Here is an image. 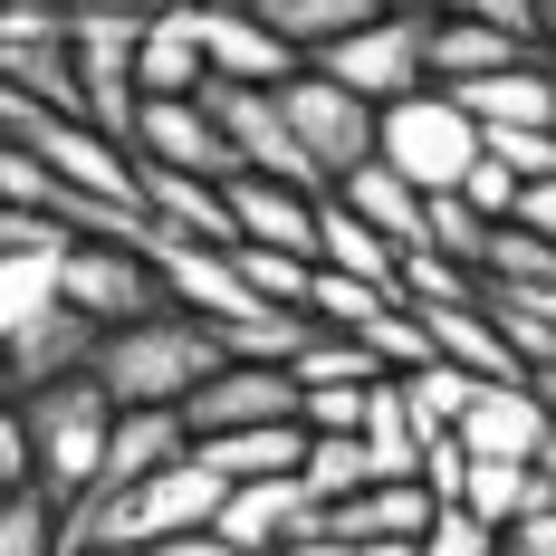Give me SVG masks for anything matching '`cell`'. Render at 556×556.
Listing matches in <instances>:
<instances>
[{
	"mask_svg": "<svg viewBox=\"0 0 556 556\" xmlns=\"http://www.w3.org/2000/svg\"><path fill=\"white\" fill-rule=\"evenodd\" d=\"M222 365V327L212 317H192V307H144V317H115L106 336H97V384L115 393V413L125 403H182V393L202 384Z\"/></svg>",
	"mask_w": 556,
	"mask_h": 556,
	"instance_id": "1",
	"label": "cell"
},
{
	"mask_svg": "<svg viewBox=\"0 0 556 556\" xmlns=\"http://www.w3.org/2000/svg\"><path fill=\"white\" fill-rule=\"evenodd\" d=\"M20 413H29V442H39V490L67 508L87 480H97V460H106L115 393L97 384V375H58V384H29V393H20Z\"/></svg>",
	"mask_w": 556,
	"mask_h": 556,
	"instance_id": "2",
	"label": "cell"
},
{
	"mask_svg": "<svg viewBox=\"0 0 556 556\" xmlns=\"http://www.w3.org/2000/svg\"><path fill=\"white\" fill-rule=\"evenodd\" d=\"M375 154H384L413 192H451L460 173L480 164V125H470V106H460L451 87H413V97L375 106Z\"/></svg>",
	"mask_w": 556,
	"mask_h": 556,
	"instance_id": "3",
	"label": "cell"
},
{
	"mask_svg": "<svg viewBox=\"0 0 556 556\" xmlns=\"http://www.w3.org/2000/svg\"><path fill=\"white\" fill-rule=\"evenodd\" d=\"M278 115H288V135L307 144V164L327 173V182H336V173H355L365 154H375V106H365L345 77H327L317 58L278 77Z\"/></svg>",
	"mask_w": 556,
	"mask_h": 556,
	"instance_id": "4",
	"label": "cell"
},
{
	"mask_svg": "<svg viewBox=\"0 0 556 556\" xmlns=\"http://www.w3.org/2000/svg\"><path fill=\"white\" fill-rule=\"evenodd\" d=\"M202 106L222 125V144L240 154V173H278V182L327 192V173L307 164V144H298L288 115H278V87H260V77H202Z\"/></svg>",
	"mask_w": 556,
	"mask_h": 556,
	"instance_id": "5",
	"label": "cell"
},
{
	"mask_svg": "<svg viewBox=\"0 0 556 556\" xmlns=\"http://www.w3.org/2000/svg\"><path fill=\"white\" fill-rule=\"evenodd\" d=\"M58 298H67V307H87L97 327H115V317H144V307H164V278H154V260H144L135 240L67 230V250H58Z\"/></svg>",
	"mask_w": 556,
	"mask_h": 556,
	"instance_id": "6",
	"label": "cell"
},
{
	"mask_svg": "<svg viewBox=\"0 0 556 556\" xmlns=\"http://www.w3.org/2000/svg\"><path fill=\"white\" fill-rule=\"evenodd\" d=\"M422 20H432V10H375L365 29H345L336 49H317V67L345 77L365 106H393V97L432 87V67H422Z\"/></svg>",
	"mask_w": 556,
	"mask_h": 556,
	"instance_id": "7",
	"label": "cell"
},
{
	"mask_svg": "<svg viewBox=\"0 0 556 556\" xmlns=\"http://www.w3.org/2000/svg\"><path fill=\"white\" fill-rule=\"evenodd\" d=\"M212 528L240 538V547H260V556H278V547H298V538L327 528V500H317L298 470H260V480H230V490H222Z\"/></svg>",
	"mask_w": 556,
	"mask_h": 556,
	"instance_id": "8",
	"label": "cell"
},
{
	"mask_svg": "<svg viewBox=\"0 0 556 556\" xmlns=\"http://www.w3.org/2000/svg\"><path fill=\"white\" fill-rule=\"evenodd\" d=\"M20 144H29V154H49V173H58V182H77V192H106V202H144V192H135V144L97 135L87 115L39 106L29 125H20Z\"/></svg>",
	"mask_w": 556,
	"mask_h": 556,
	"instance_id": "9",
	"label": "cell"
},
{
	"mask_svg": "<svg viewBox=\"0 0 556 556\" xmlns=\"http://www.w3.org/2000/svg\"><path fill=\"white\" fill-rule=\"evenodd\" d=\"M182 422H192V442L202 432H240V422H298V375L288 365H240V355H222L202 384L182 393Z\"/></svg>",
	"mask_w": 556,
	"mask_h": 556,
	"instance_id": "10",
	"label": "cell"
},
{
	"mask_svg": "<svg viewBox=\"0 0 556 556\" xmlns=\"http://www.w3.org/2000/svg\"><path fill=\"white\" fill-rule=\"evenodd\" d=\"M135 154H144V164L212 173V182H230V173H240V154L222 144V125H212V106H202V97H144V106H135Z\"/></svg>",
	"mask_w": 556,
	"mask_h": 556,
	"instance_id": "11",
	"label": "cell"
},
{
	"mask_svg": "<svg viewBox=\"0 0 556 556\" xmlns=\"http://www.w3.org/2000/svg\"><path fill=\"white\" fill-rule=\"evenodd\" d=\"M97 336L106 327H97L87 307L49 298V307H29L0 345H10V375H20V393H29V384H58V375H87V365H97Z\"/></svg>",
	"mask_w": 556,
	"mask_h": 556,
	"instance_id": "12",
	"label": "cell"
},
{
	"mask_svg": "<svg viewBox=\"0 0 556 556\" xmlns=\"http://www.w3.org/2000/svg\"><path fill=\"white\" fill-rule=\"evenodd\" d=\"M202 67H212V77H260V87H278V77L307 67V58L288 49L250 0H202Z\"/></svg>",
	"mask_w": 556,
	"mask_h": 556,
	"instance_id": "13",
	"label": "cell"
},
{
	"mask_svg": "<svg viewBox=\"0 0 556 556\" xmlns=\"http://www.w3.org/2000/svg\"><path fill=\"white\" fill-rule=\"evenodd\" d=\"M317 202H327V192H307V182L230 173V222H240V240H269L288 260H317Z\"/></svg>",
	"mask_w": 556,
	"mask_h": 556,
	"instance_id": "14",
	"label": "cell"
},
{
	"mask_svg": "<svg viewBox=\"0 0 556 556\" xmlns=\"http://www.w3.org/2000/svg\"><path fill=\"white\" fill-rule=\"evenodd\" d=\"M202 0H164L135 29V87L144 97H202Z\"/></svg>",
	"mask_w": 556,
	"mask_h": 556,
	"instance_id": "15",
	"label": "cell"
},
{
	"mask_svg": "<svg viewBox=\"0 0 556 556\" xmlns=\"http://www.w3.org/2000/svg\"><path fill=\"white\" fill-rule=\"evenodd\" d=\"M135 192H144V212L164 230H182V240H240V222H230V182H212V173H182V164H144L135 154Z\"/></svg>",
	"mask_w": 556,
	"mask_h": 556,
	"instance_id": "16",
	"label": "cell"
},
{
	"mask_svg": "<svg viewBox=\"0 0 556 556\" xmlns=\"http://www.w3.org/2000/svg\"><path fill=\"white\" fill-rule=\"evenodd\" d=\"M547 403H538V384L528 375H500V384L470 393V413H460V442L490 451V460H538V442H547Z\"/></svg>",
	"mask_w": 556,
	"mask_h": 556,
	"instance_id": "17",
	"label": "cell"
},
{
	"mask_svg": "<svg viewBox=\"0 0 556 556\" xmlns=\"http://www.w3.org/2000/svg\"><path fill=\"white\" fill-rule=\"evenodd\" d=\"M451 97L470 106L480 135H490V125H556V67L528 49V58H508V67H490V77H460Z\"/></svg>",
	"mask_w": 556,
	"mask_h": 556,
	"instance_id": "18",
	"label": "cell"
},
{
	"mask_svg": "<svg viewBox=\"0 0 556 556\" xmlns=\"http://www.w3.org/2000/svg\"><path fill=\"white\" fill-rule=\"evenodd\" d=\"M508 58H528V39L500 29V20H470V10H432V20H422V67H432V87L490 77V67H508Z\"/></svg>",
	"mask_w": 556,
	"mask_h": 556,
	"instance_id": "19",
	"label": "cell"
},
{
	"mask_svg": "<svg viewBox=\"0 0 556 556\" xmlns=\"http://www.w3.org/2000/svg\"><path fill=\"white\" fill-rule=\"evenodd\" d=\"M327 192H336V202H345V212H355L365 230H384L393 250H413V240H422V192H413V182H403L384 154H365L355 173H336Z\"/></svg>",
	"mask_w": 556,
	"mask_h": 556,
	"instance_id": "20",
	"label": "cell"
},
{
	"mask_svg": "<svg viewBox=\"0 0 556 556\" xmlns=\"http://www.w3.org/2000/svg\"><path fill=\"white\" fill-rule=\"evenodd\" d=\"M422 518H432V490L422 480H365V490L327 500L336 538H422Z\"/></svg>",
	"mask_w": 556,
	"mask_h": 556,
	"instance_id": "21",
	"label": "cell"
},
{
	"mask_svg": "<svg viewBox=\"0 0 556 556\" xmlns=\"http://www.w3.org/2000/svg\"><path fill=\"white\" fill-rule=\"evenodd\" d=\"M192 451L222 480H260V470H298L307 460V422H240V432H202Z\"/></svg>",
	"mask_w": 556,
	"mask_h": 556,
	"instance_id": "22",
	"label": "cell"
},
{
	"mask_svg": "<svg viewBox=\"0 0 556 556\" xmlns=\"http://www.w3.org/2000/svg\"><path fill=\"white\" fill-rule=\"evenodd\" d=\"M327 327L317 307H240V317H222V355H240V365H298V345Z\"/></svg>",
	"mask_w": 556,
	"mask_h": 556,
	"instance_id": "23",
	"label": "cell"
},
{
	"mask_svg": "<svg viewBox=\"0 0 556 556\" xmlns=\"http://www.w3.org/2000/svg\"><path fill=\"white\" fill-rule=\"evenodd\" d=\"M393 384H403V413H413V422H422V442H432V432H460L470 393L490 384V375H470V365H451V355H422V365H403Z\"/></svg>",
	"mask_w": 556,
	"mask_h": 556,
	"instance_id": "24",
	"label": "cell"
},
{
	"mask_svg": "<svg viewBox=\"0 0 556 556\" xmlns=\"http://www.w3.org/2000/svg\"><path fill=\"white\" fill-rule=\"evenodd\" d=\"M317 269H355V278H384V288H393L403 250H393L384 230H365V222L327 192V202H317Z\"/></svg>",
	"mask_w": 556,
	"mask_h": 556,
	"instance_id": "25",
	"label": "cell"
},
{
	"mask_svg": "<svg viewBox=\"0 0 556 556\" xmlns=\"http://www.w3.org/2000/svg\"><path fill=\"white\" fill-rule=\"evenodd\" d=\"M250 10H260V20H269V29H278L298 58L336 49L345 29H365V20H375V0H250Z\"/></svg>",
	"mask_w": 556,
	"mask_h": 556,
	"instance_id": "26",
	"label": "cell"
},
{
	"mask_svg": "<svg viewBox=\"0 0 556 556\" xmlns=\"http://www.w3.org/2000/svg\"><path fill=\"white\" fill-rule=\"evenodd\" d=\"M355 432H365V451H375L384 480H422V422L403 413V384H393V375L365 393V422H355Z\"/></svg>",
	"mask_w": 556,
	"mask_h": 556,
	"instance_id": "27",
	"label": "cell"
},
{
	"mask_svg": "<svg viewBox=\"0 0 556 556\" xmlns=\"http://www.w3.org/2000/svg\"><path fill=\"white\" fill-rule=\"evenodd\" d=\"M460 508H480L490 528H518L528 508H538V470L528 460H490V451H470V480H460Z\"/></svg>",
	"mask_w": 556,
	"mask_h": 556,
	"instance_id": "28",
	"label": "cell"
},
{
	"mask_svg": "<svg viewBox=\"0 0 556 556\" xmlns=\"http://www.w3.org/2000/svg\"><path fill=\"white\" fill-rule=\"evenodd\" d=\"M288 375H298V384H375V375H384V355H375L355 327H317L307 345H298V365H288Z\"/></svg>",
	"mask_w": 556,
	"mask_h": 556,
	"instance_id": "29",
	"label": "cell"
},
{
	"mask_svg": "<svg viewBox=\"0 0 556 556\" xmlns=\"http://www.w3.org/2000/svg\"><path fill=\"white\" fill-rule=\"evenodd\" d=\"M298 480H307L317 500H345V490H365V480H384V470H375L365 432H307V460H298Z\"/></svg>",
	"mask_w": 556,
	"mask_h": 556,
	"instance_id": "30",
	"label": "cell"
},
{
	"mask_svg": "<svg viewBox=\"0 0 556 556\" xmlns=\"http://www.w3.org/2000/svg\"><path fill=\"white\" fill-rule=\"evenodd\" d=\"M422 240L480 269V250H490V222H480V212H470V192L451 182V192H422Z\"/></svg>",
	"mask_w": 556,
	"mask_h": 556,
	"instance_id": "31",
	"label": "cell"
},
{
	"mask_svg": "<svg viewBox=\"0 0 556 556\" xmlns=\"http://www.w3.org/2000/svg\"><path fill=\"white\" fill-rule=\"evenodd\" d=\"M230 260H240V278H250L269 307H307V278H317V260H288V250H269V240H230Z\"/></svg>",
	"mask_w": 556,
	"mask_h": 556,
	"instance_id": "32",
	"label": "cell"
},
{
	"mask_svg": "<svg viewBox=\"0 0 556 556\" xmlns=\"http://www.w3.org/2000/svg\"><path fill=\"white\" fill-rule=\"evenodd\" d=\"M393 288H403V298H480V269L451 260V250H432V240H413L403 269H393Z\"/></svg>",
	"mask_w": 556,
	"mask_h": 556,
	"instance_id": "33",
	"label": "cell"
},
{
	"mask_svg": "<svg viewBox=\"0 0 556 556\" xmlns=\"http://www.w3.org/2000/svg\"><path fill=\"white\" fill-rule=\"evenodd\" d=\"M490 547H500V528L480 508H460V500H432L422 538H413V556H490Z\"/></svg>",
	"mask_w": 556,
	"mask_h": 556,
	"instance_id": "34",
	"label": "cell"
},
{
	"mask_svg": "<svg viewBox=\"0 0 556 556\" xmlns=\"http://www.w3.org/2000/svg\"><path fill=\"white\" fill-rule=\"evenodd\" d=\"M0 556H58V500L49 490H10L0 500Z\"/></svg>",
	"mask_w": 556,
	"mask_h": 556,
	"instance_id": "35",
	"label": "cell"
},
{
	"mask_svg": "<svg viewBox=\"0 0 556 556\" xmlns=\"http://www.w3.org/2000/svg\"><path fill=\"white\" fill-rule=\"evenodd\" d=\"M384 298H393L384 278H355V269H317V278H307V307H317L327 327H365Z\"/></svg>",
	"mask_w": 556,
	"mask_h": 556,
	"instance_id": "36",
	"label": "cell"
},
{
	"mask_svg": "<svg viewBox=\"0 0 556 556\" xmlns=\"http://www.w3.org/2000/svg\"><path fill=\"white\" fill-rule=\"evenodd\" d=\"M480 144H490V154H500V164L518 173V182H538V173H556V125H490Z\"/></svg>",
	"mask_w": 556,
	"mask_h": 556,
	"instance_id": "37",
	"label": "cell"
},
{
	"mask_svg": "<svg viewBox=\"0 0 556 556\" xmlns=\"http://www.w3.org/2000/svg\"><path fill=\"white\" fill-rule=\"evenodd\" d=\"M10 490H39V442H29V413L0 403V500Z\"/></svg>",
	"mask_w": 556,
	"mask_h": 556,
	"instance_id": "38",
	"label": "cell"
},
{
	"mask_svg": "<svg viewBox=\"0 0 556 556\" xmlns=\"http://www.w3.org/2000/svg\"><path fill=\"white\" fill-rule=\"evenodd\" d=\"M67 39V0H0V49H39Z\"/></svg>",
	"mask_w": 556,
	"mask_h": 556,
	"instance_id": "39",
	"label": "cell"
},
{
	"mask_svg": "<svg viewBox=\"0 0 556 556\" xmlns=\"http://www.w3.org/2000/svg\"><path fill=\"white\" fill-rule=\"evenodd\" d=\"M460 192H470V212H480V222H508V202H518V173H508L500 154L480 144V164L460 173Z\"/></svg>",
	"mask_w": 556,
	"mask_h": 556,
	"instance_id": "40",
	"label": "cell"
},
{
	"mask_svg": "<svg viewBox=\"0 0 556 556\" xmlns=\"http://www.w3.org/2000/svg\"><path fill=\"white\" fill-rule=\"evenodd\" d=\"M460 480H470V442H460V432H432V442H422V490H432V500H460Z\"/></svg>",
	"mask_w": 556,
	"mask_h": 556,
	"instance_id": "41",
	"label": "cell"
},
{
	"mask_svg": "<svg viewBox=\"0 0 556 556\" xmlns=\"http://www.w3.org/2000/svg\"><path fill=\"white\" fill-rule=\"evenodd\" d=\"M67 230L49 222V212H20V202H0V250H58Z\"/></svg>",
	"mask_w": 556,
	"mask_h": 556,
	"instance_id": "42",
	"label": "cell"
},
{
	"mask_svg": "<svg viewBox=\"0 0 556 556\" xmlns=\"http://www.w3.org/2000/svg\"><path fill=\"white\" fill-rule=\"evenodd\" d=\"M508 222H528L538 240H556V173H538V182H518V202H508Z\"/></svg>",
	"mask_w": 556,
	"mask_h": 556,
	"instance_id": "43",
	"label": "cell"
},
{
	"mask_svg": "<svg viewBox=\"0 0 556 556\" xmlns=\"http://www.w3.org/2000/svg\"><path fill=\"white\" fill-rule=\"evenodd\" d=\"M442 10H470V20H500V29H518V39L538 49V0H442Z\"/></svg>",
	"mask_w": 556,
	"mask_h": 556,
	"instance_id": "44",
	"label": "cell"
},
{
	"mask_svg": "<svg viewBox=\"0 0 556 556\" xmlns=\"http://www.w3.org/2000/svg\"><path fill=\"white\" fill-rule=\"evenodd\" d=\"M144 556H260V547H240V538H222V528H182V538H154Z\"/></svg>",
	"mask_w": 556,
	"mask_h": 556,
	"instance_id": "45",
	"label": "cell"
},
{
	"mask_svg": "<svg viewBox=\"0 0 556 556\" xmlns=\"http://www.w3.org/2000/svg\"><path fill=\"white\" fill-rule=\"evenodd\" d=\"M528 470H538V500H556V432L538 442V460H528Z\"/></svg>",
	"mask_w": 556,
	"mask_h": 556,
	"instance_id": "46",
	"label": "cell"
},
{
	"mask_svg": "<svg viewBox=\"0 0 556 556\" xmlns=\"http://www.w3.org/2000/svg\"><path fill=\"white\" fill-rule=\"evenodd\" d=\"M538 58L556 67V0H538Z\"/></svg>",
	"mask_w": 556,
	"mask_h": 556,
	"instance_id": "47",
	"label": "cell"
},
{
	"mask_svg": "<svg viewBox=\"0 0 556 556\" xmlns=\"http://www.w3.org/2000/svg\"><path fill=\"white\" fill-rule=\"evenodd\" d=\"M528 384H538V403H547V422H556V365H547V375H528Z\"/></svg>",
	"mask_w": 556,
	"mask_h": 556,
	"instance_id": "48",
	"label": "cell"
},
{
	"mask_svg": "<svg viewBox=\"0 0 556 556\" xmlns=\"http://www.w3.org/2000/svg\"><path fill=\"white\" fill-rule=\"evenodd\" d=\"M0 403H20V375H10V345H0Z\"/></svg>",
	"mask_w": 556,
	"mask_h": 556,
	"instance_id": "49",
	"label": "cell"
},
{
	"mask_svg": "<svg viewBox=\"0 0 556 556\" xmlns=\"http://www.w3.org/2000/svg\"><path fill=\"white\" fill-rule=\"evenodd\" d=\"M375 10H442V0H375Z\"/></svg>",
	"mask_w": 556,
	"mask_h": 556,
	"instance_id": "50",
	"label": "cell"
},
{
	"mask_svg": "<svg viewBox=\"0 0 556 556\" xmlns=\"http://www.w3.org/2000/svg\"><path fill=\"white\" fill-rule=\"evenodd\" d=\"M67 556H135V547H67Z\"/></svg>",
	"mask_w": 556,
	"mask_h": 556,
	"instance_id": "51",
	"label": "cell"
},
{
	"mask_svg": "<svg viewBox=\"0 0 556 556\" xmlns=\"http://www.w3.org/2000/svg\"><path fill=\"white\" fill-rule=\"evenodd\" d=\"M125 10H164V0H125Z\"/></svg>",
	"mask_w": 556,
	"mask_h": 556,
	"instance_id": "52",
	"label": "cell"
}]
</instances>
